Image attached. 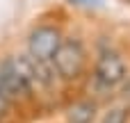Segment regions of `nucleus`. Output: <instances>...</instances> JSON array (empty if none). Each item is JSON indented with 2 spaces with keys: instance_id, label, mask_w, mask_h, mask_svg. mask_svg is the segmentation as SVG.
Segmentation results:
<instances>
[{
  "instance_id": "39448f33",
  "label": "nucleus",
  "mask_w": 130,
  "mask_h": 123,
  "mask_svg": "<svg viewBox=\"0 0 130 123\" xmlns=\"http://www.w3.org/2000/svg\"><path fill=\"white\" fill-rule=\"evenodd\" d=\"M91 116H94V105L91 103H80V105L71 107V114H69L71 123H89Z\"/></svg>"
},
{
  "instance_id": "7ed1b4c3",
  "label": "nucleus",
  "mask_w": 130,
  "mask_h": 123,
  "mask_svg": "<svg viewBox=\"0 0 130 123\" xmlns=\"http://www.w3.org/2000/svg\"><path fill=\"white\" fill-rule=\"evenodd\" d=\"M123 75H126V66H123V62H121V57L117 52L101 55V59L96 64V78H98L101 84L114 87V84H119L123 80Z\"/></svg>"
},
{
  "instance_id": "f03ea898",
  "label": "nucleus",
  "mask_w": 130,
  "mask_h": 123,
  "mask_svg": "<svg viewBox=\"0 0 130 123\" xmlns=\"http://www.w3.org/2000/svg\"><path fill=\"white\" fill-rule=\"evenodd\" d=\"M62 43L59 32L55 27H37L30 34V57L37 62H50L57 46Z\"/></svg>"
},
{
  "instance_id": "20e7f679",
  "label": "nucleus",
  "mask_w": 130,
  "mask_h": 123,
  "mask_svg": "<svg viewBox=\"0 0 130 123\" xmlns=\"http://www.w3.org/2000/svg\"><path fill=\"white\" fill-rule=\"evenodd\" d=\"M25 91H27V84L23 82V78L14 71V66H11L9 59H7V62L0 66V94L11 100V98L25 94Z\"/></svg>"
},
{
  "instance_id": "f257e3e1",
  "label": "nucleus",
  "mask_w": 130,
  "mask_h": 123,
  "mask_svg": "<svg viewBox=\"0 0 130 123\" xmlns=\"http://www.w3.org/2000/svg\"><path fill=\"white\" fill-rule=\"evenodd\" d=\"M50 62L55 64L57 73L64 80H71V78H78L85 68V50L78 41H62Z\"/></svg>"
},
{
  "instance_id": "0eeeda50",
  "label": "nucleus",
  "mask_w": 130,
  "mask_h": 123,
  "mask_svg": "<svg viewBox=\"0 0 130 123\" xmlns=\"http://www.w3.org/2000/svg\"><path fill=\"white\" fill-rule=\"evenodd\" d=\"M7 110H9V98L0 94V119H2V116L7 114Z\"/></svg>"
},
{
  "instance_id": "423d86ee",
  "label": "nucleus",
  "mask_w": 130,
  "mask_h": 123,
  "mask_svg": "<svg viewBox=\"0 0 130 123\" xmlns=\"http://www.w3.org/2000/svg\"><path fill=\"white\" fill-rule=\"evenodd\" d=\"M103 123H126V112L123 110H114V112H110L105 116Z\"/></svg>"
}]
</instances>
